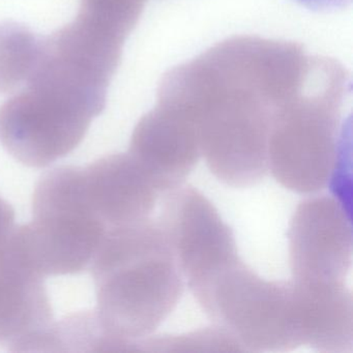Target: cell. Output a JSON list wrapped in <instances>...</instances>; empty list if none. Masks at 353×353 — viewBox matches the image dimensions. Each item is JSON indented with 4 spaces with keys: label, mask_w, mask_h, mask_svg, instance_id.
<instances>
[{
    "label": "cell",
    "mask_w": 353,
    "mask_h": 353,
    "mask_svg": "<svg viewBox=\"0 0 353 353\" xmlns=\"http://www.w3.org/2000/svg\"><path fill=\"white\" fill-rule=\"evenodd\" d=\"M294 282L303 301L305 345L319 352H351L353 301L350 291L344 284Z\"/></svg>",
    "instance_id": "30bf717a"
},
{
    "label": "cell",
    "mask_w": 353,
    "mask_h": 353,
    "mask_svg": "<svg viewBox=\"0 0 353 353\" xmlns=\"http://www.w3.org/2000/svg\"><path fill=\"white\" fill-rule=\"evenodd\" d=\"M42 39L18 23H0V94L24 85L40 53Z\"/></svg>",
    "instance_id": "8fae6325"
},
{
    "label": "cell",
    "mask_w": 353,
    "mask_h": 353,
    "mask_svg": "<svg viewBox=\"0 0 353 353\" xmlns=\"http://www.w3.org/2000/svg\"><path fill=\"white\" fill-rule=\"evenodd\" d=\"M53 323L45 276L10 235L0 247V345L11 352H45Z\"/></svg>",
    "instance_id": "52a82bcc"
},
{
    "label": "cell",
    "mask_w": 353,
    "mask_h": 353,
    "mask_svg": "<svg viewBox=\"0 0 353 353\" xmlns=\"http://www.w3.org/2000/svg\"><path fill=\"white\" fill-rule=\"evenodd\" d=\"M16 214L13 206L0 196V247L5 245L15 229Z\"/></svg>",
    "instance_id": "7c38bea8"
},
{
    "label": "cell",
    "mask_w": 353,
    "mask_h": 353,
    "mask_svg": "<svg viewBox=\"0 0 353 353\" xmlns=\"http://www.w3.org/2000/svg\"><path fill=\"white\" fill-rule=\"evenodd\" d=\"M105 105L100 94L34 76L0 107V143L24 166L45 168L79 146Z\"/></svg>",
    "instance_id": "3957f363"
},
{
    "label": "cell",
    "mask_w": 353,
    "mask_h": 353,
    "mask_svg": "<svg viewBox=\"0 0 353 353\" xmlns=\"http://www.w3.org/2000/svg\"><path fill=\"white\" fill-rule=\"evenodd\" d=\"M86 197L107 228L150 219L161 191L128 154H112L82 167Z\"/></svg>",
    "instance_id": "ba28073f"
},
{
    "label": "cell",
    "mask_w": 353,
    "mask_h": 353,
    "mask_svg": "<svg viewBox=\"0 0 353 353\" xmlns=\"http://www.w3.org/2000/svg\"><path fill=\"white\" fill-rule=\"evenodd\" d=\"M288 237L293 280L344 284L352 261V229L340 201L328 196L301 201L291 219Z\"/></svg>",
    "instance_id": "8992f818"
},
{
    "label": "cell",
    "mask_w": 353,
    "mask_h": 353,
    "mask_svg": "<svg viewBox=\"0 0 353 353\" xmlns=\"http://www.w3.org/2000/svg\"><path fill=\"white\" fill-rule=\"evenodd\" d=\"M32 214V222L16 226L12 237L45 278L90 268L109 230L88 202L81 167H57L42 175L34 188Z\"/></svg>",
    "instance_id": "7a4b0ae2"
},
{
    "label": "cell",
    "mask_w": 353,
    "mask_h": 353,
    "mask_svg": "<svg viewBox=\"0 0 353 353\" xmlns=\"http://www.w3.org/2000/svg\"><path fill=\"white\" fill-rule=\"evenodd\" d=\"M158 223L190 290L201 303L216 279L239 260L232 230L205 196L183 185L168 192Z\"/></svg>",
    "instance_id": "5b68a950"
},
{
    "label": "cell",
    "mask_w": 353,
    "mask_h": 353,
    "mask_svg": "<svg viewBox=\"0 0 353 353\" xmlns=\"http://www.w3.org/2000/svg\"><path fill=\"white\" fill-rule=\"evenodd\" d=\"M200 305L243 352H284L305 345L295 283L264 280L241 259L216 279Z\"/></svg>",
    "instance_id": "277c9868"
},
{
    "label": "cell",
    "mask_w": 353,
    "mask_h": 353,
    "mask_svg": "<svg viewBox=\"0 0 353 353\" xmlns=\"http://www.w3.org/2000/svg\"><path fill=\"white\" fill-rule=\"evenodd\" d=\"M299 5L318 13H336L347 9L352 0H295Z\"/></svg>",
    "instance_id": "4fadbf2b"
},
{
    "label": "cell",
    "mask_w": 353,
    "mask_h": 353,
    "mask_svg": "<svg viewBox=\"0 0 353 353\" xmlns=\"http://www.w3.org/2000/svg\"><path fill=\"white\" fill-rule=\"evenodd\" d=\"M90 270L102 352L141 351L185 288L164 232L152 219L109 229Z\"/></svg>",
    "instance_id": "6da1fadb"
},
{
    "label": "cell",
    "mask_w": 353,
    "mask_h": 353,
    "mask_svg": "<svg viewBox=\"0 0 353 353\" xmlns=\"http://www.w3.org/2000/svg\"><path fill=\"white\" fill-rule=\"evenodd\" d=\"M129 154L163 194L183 185L197 165L201 150L199 139L189 130L145 121L136 129Z\"/></svg>",
    "instance_id": "9c48e42d"
}]
</instances>
